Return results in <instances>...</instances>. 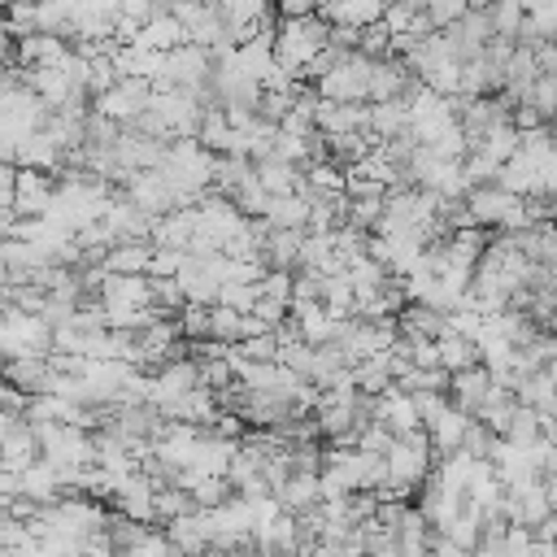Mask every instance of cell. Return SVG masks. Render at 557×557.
Masks as SVG:
<instances>
[{
	"instance_id": "4fadbf2b",
	"label": "cell",
	"mask_w": 557,
	"mask_h": 557,
	"mask_svg": "<svg viewBox=\"0 0 557 557\" xmlns=\"http://www.w3.org/2000/svg\"><path fill=\"white\" fill-rule=\"evenodd\" d=\"M305 218H309V205H305L296 191L270 196V205H265V213H261V222H265L270 231H305Z\"/></svg>"
},
{
	"instance_id": "e0dca14e",
	"label": "cell",
	"mask_w": 557,
	"mask_h": 557,
	"mask_svg": "<svg viewBox=\"0 0 557 557\" xmlns=\"http://www.w3.org/2000/svg\"><path fill=\"white\" fill-rule=\"evenodd\" d=\"M487 30L492 39H518V26H522V0H500V4H487Z\"/></svg>"
},
{
	"instance_id": "5b68a950",
	"label": "cell",
	"mask_w": 557,
	"mask_h": 557,
	"mask_svg": "<svg viewBox=\"0 0 557 557\" xmlns=\"http://www.w3.org/2000/svg\"><path fill=\"white\" fill-rule=\"evenodd\" d=\"M461 205H466L470 222H474L479 231H487V235H492V231L500 226V218L513 209V196H505L496 183H487V187H470Z\"/></svg>"
},
{
	"instance_id": "7402d4cb",
	"label": "cell",
	"mask_w": 557,
	"mask_h": 557,
	"mask_svg": "<svg viewBox=\"0 0 557 557\" xmlns=\"http://www.w3.org/2000/svg\"><path fill=\"white\" fill-rule=\"evenodd\" d=\"M209 339L213 344H239V313L209 305Z\"/></svg>"
},
{
	"instance_id": "ac0fdd59",
	"label": "cell",
	"mask_w": 557,
	"mask_h": 557,
	"mask_svg": "<svg viewBox=\"0 0 557 557\" xmlns=\"http://www.w3.org/2000/svg\"><path fill=\"white\" fill-rule=\"evenodd\" d=\"M518 104H527L540 122H548L553 117V109H557V74H540L527 91H522V100Z\"/></svg>"
},
{
	"instance_id": "ffe728a7",
	"label": "cell",
	"mask_w": 557,
	"mask_h": 557,
	"mask_svg": "<svg viewBox=\"0 0 557 557\" xmlns=\"http://www.w3.org/2000/svg\"><path fill=\"white\" fill-rule=\"evenodd\" d=\"M466 0H431V4H422V17H426V26L431 30H448L453 22H461L466 17Z\"/></svg>"
},
{
	"instance_id": "8992f818",
	"label": "cell",
	"mask_w": 557,
	"mask_h": 557,
	"mask_svg": "<svg viewBox=\"0 0 557 557\" xmlns=\"http://www.w3.org/2000/svg\"><path fill=\"white\" fill-rule=\"evenodd\" d=\"M466 426H470V418H466V413H457L453 405H444L431 422H422V435H426L431 457H448V453H457V448H461V440H466Z\"/></svg>"
},
{
	"instance_id": "7a4b0ae2",
	"label": "cell",
	"mask_w": 557,
	"mask_h": 557,
	"mask_svg": "<svg viewBox=\"0 0 557 557\" xmlns=\"http://www.w3.org/2000/svg\"><path fill=\"white\" fill-rule=\"evenodd\" d=\"M122 200H126L131 209H139L148 222L174 213V196H170V187H165V178H161L157 170L126 174V178H122Z\"/></svg>"
},
{
	"instance_id": "5bb4252c",
	"label": "cell",
	"mask_w": 557,
	"mask_h": 557,
	"mask_svg": "<svg viewBox=\"0 0 557 557\" xmlns=\"http://www.w3.org/2000/svg\"><path fill=\"white\" fill-rule=\"evenodd\" d=\"M148 257H152V244H148V239L113 244V248L100 257V270H104V274H144V270H148Z\"/></svg>"
},
{
	"instance_id": "6da1fadb",
	"label": "cell",
	"mask_w": 557,
	"mask_h": 557,
	"mask_svg": "<svg viewBox=\"0 0 557 557\" xmlns=\"http://www.w3.org/2000/svg\"><path fill=\"white\" fill-rule=\"evenodd\" d=\"M370 65H374V61H366L361 52H344V57L335 61V70L313 83L318 100H331V104H366Z\"/></svg>"
},
{
	"instance_id": "3957f363",
	"label": "cell",
	"mask_w": 557,
	"mask_h": 557,
	"mask_svg": "<svg viewBox=\"0 0 557 557\" xmlns=\"http://www.w3.org/2000/svg\"><path fill=\"white\" fill-rule=\"evenodd\" d=\"M52 196H57V178H52V174L13 170V200H9L13 218H48Z\"/></svg>"
},
{
	"instance_id": "9c48e42d",
	"label": "cell",
	"mask_w": 557,
	"mask_h": 557,
	"mask_svg": "<svg viewBox=\"0 0 557 557\" xmlns=\"http://www.w3.org/2000/svg\"><path fill=\"white\" fill-rule=\"evenodd\" d=\"M318 17L326 26H348V30H366L383 17V4L374 0H348V4H318Z\"/></svg>"
},
{
	"instance_id": "30bf717a",
	"label": "cell",
	"mask_w": 557,
	"mask_h": 557,
	"mask_svg": "<svg viewBox=\"0 0 557 557\" xmlns=\"http://www.w3.org/2000/svg\"><path fill=\"white\" fill-rule=\"evenodd\" d=\"M0 379L13 383L22 396H39L48 383V357H13L0 366Z\"/></svg>"
},
{
	"instance_id": "44dd1931",
	"label": "cell",
	"mask_w": 557,
	"mask_h": 557,
	"mask_svg": "<svg viewBox=\"0 0 557 557\" xmlns=\"http://www.w3.org/2000/svg\"><path fill=\"white\" fill-rule=\"evenodd\" d=\"M213 305H222V309H231V313H248V309L257 305V283H222Z\"/></svg>"
},
{
	"instance_id": "8fae6325",
	"label": "cell",
	"mask_w": 557,
	"mask_h": 557,
	"mask_svg": "<svg viewBox=\"0 0 557 557\" xmlns=\"http://www.w3.org/2000/svg\"><path fill=\"white\" fill-rule=\"evenodd\" d=\"M300 244H305V231H270L261 244V265L265 270H296Z\"/></svg>"
},
{
	"instance_id": "ba28073f",
	"label": "cell",
	"mask_w": 557,
	"mask_h": 557,
	"mask_svg": "<svg viewBox=\"0 0 557 557\" xmlns=\"http://www.w3.org/2000/svg\"><path fill=\"white\" fill-rule=\"evenodd\" d=\"M35 461H39V448H35L30 426H26V422L9 426V431L0 435V470H4V474H22V470H30Z\"/></svg>"
},
{
	"instance_id": "277c9868",
	"label": "cell",
	"mask_w": 557,
	"mask_h": 557,
	"mask_svg": "<svg viewBox=\"0 0 557 557\" xmlns=\"http://www.w3.org/2000/svg\"><path fill=\"white\" fill-rule=\"evenodd\" d=\"M161 535L170 540V548H174L178 557H200V553H209V540H213L209 509H191V513H183V518L161 522Z\"/></svg>"
},
{
	"instance_id": "2e32d148",
	"label": "cell",
	"mask_w": 557,
	"mask_h": 557,
	"mask_svg": "<svg viewBox=\"0 0 557 557\" xmlns=\"http://www.w3.org/2000/svg\"><path fill=\"white\" fill-rule=\"evenodd\" d=\"M513 409H518V400H513L509 392L492 387V392H487V400L474 409V422H479L487 435H505V426L513 422Z\"/></svg>"
},
{
	"instance_id": "d6986e66",
	"label": "cell",
	"mask_w": 557,
	"mask_h": 557,
	"mask_svg": "<svg viewBox=\"0 0 557 557\" xmlns=\"http://www.w3.org/2000/svg\"><path fill=\"white\" fill-rule=\"evenodd\" d=\"M435 352H440V370L444 374H457V370H470L474 366V344L461 339V335H440L435 339Z\"/></svg>"
},
{
	"instance_id": "7c38bea8",
	"label": "cell",
	"mask_w": 557,
	"mask_h": 557,
	"mask_svg": "<svg viewBox=\"0 0 557 557\" xmlns=\"http://www.w3.org/2000/svg\"><path fill=\"white\" fill-rule=\"evenodd\" d=\"M274 500H278V509L283 513H305V509H313L318 500H322V492H318V474H287V483L274 492Z\"/></svg>"
},
{
	"instance_id": "603a6c76",
	"label": "cell",
	"mask_w": 557,
	"mask_h": 557,
	"mask_svg": "<svg viewBox=\"0 0 557 557\" xmlns=\"http://www.w3.org/2000/svg\"><path fill=\"white\" fill-rule=\"evenodd\" d=\"M257 296H261V300L292 305V270H265V274L257 278Z\"/></svg>"
},
{
	"instance_id": "52a82bcc",
	"label": "cell",
	"mask_w": 557,
	"mask_h": 557,
	"mask_svg": "<svg viewBox=\"0 0 557 557\" xmlns=\"http://www.w3.org/2000/svg\"><path fill=\"white\" fill-rule=\"evenodd\" d=\"M409 83H413V78H409V70H405L400 61H392V57H383V61H374V65H370V78H366V104H383V100H400Z\"/></svg>"
},
{
	"instance_id": "9a60e30c",
	"label": "cell",
	"mask_w": 557,
	"mask_h": 557,
	"mask_svg": "<svg viewBox=\"0 0 557 557\" xmlns=\"http://www.w3.org/2000/svg\"><path fill=\"white\" fill-rule=\"evenodd\" d=\"M252 178H257V187L265 196H287V191H296L300 170H292V165H283L274 157H261V161H252Z\"/></svg>"
}]
</instances>
